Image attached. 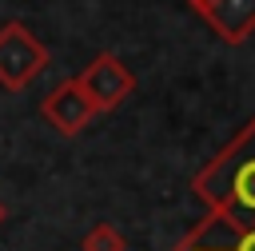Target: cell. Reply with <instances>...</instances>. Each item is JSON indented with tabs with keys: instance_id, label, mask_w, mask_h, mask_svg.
I'll return each mask as SVG.
<instances>
[{
	"instance_id": "7",
	"label": "cell",
	"mask_w": 255,
	"mask_h": 251,
	"mask_svg": "<svg viewBox=\"0 0 255 251\" xmlns=\"http://www.w3.org/2000/svg\"><path fill=\"white\" fill-rule=\"evenodd\" d=\"M80 251H128V239L116 223H96L84 239H80Z\"/></svg>"
},
{
	"instance_id": "9",
	"label": "cell",
	"mask_w": 255,
	"mask_h": 251,
	"mask_svg": "<svg viewBox=\"0 0 255 251\" xmlns=\"http://www.w3.org/2000/svg\"><path fill=\"white\" fill-rule=\"evenodd\" d=\"M187 4H191V8H199V4H203V0H187Z\"/></svg>"
},
{
	"instance_id": "4",
	"label": "cell",
	"mask_w": 255,
	"mask_h": 251,
	"mask_svg": "<svg viewBox=\"0 0 255 251\" xmlns=\"http://www.w3.org/2000/svg\"><path fill=\"white\" fill-rule=\"evenodd\" d=\"M40 112H44V120L60 131V135H80L100 112H96V104L88 100V92L80 88V80L72 76V80H60L48 96H44V104H40Z\"/></svg>"
},
{
	"instance_id": "8",
	"label": "cell",
	"mask_w": 255,
	"mask_h": 251,
	"mask_svg": "<svg viewBox=\"0 0 255 251\" xmlns=\"http://www.w3.org/2000/svg\"><path fill=\"white\" fill-rule=\"evenodd\" d=\"M4 219H8V207H4V203H0V227H4Z\"/></svg>"
},
{
	"instance_id": "2",
	"label": "cell",
	"mask_w": 255,
	"mask_h": 251,
	"mask_svg": "<svg viewBox=\"0 0 255 251\" xmlns=\"http://www.w3.org/2000/svg\"><path fill=\"white\" fill-rule=\"evenodd\" d=\"M44 68H48V44L24 20H8L0 28V88L24 92Z\"/></svg>"
},
{
	"instance_id": "6",
	"label": "cell",
	"mask_w": 255,
	"mask_h": 251,
	"mask_svg": "<svg viewBox=\"0 0 255 251\" xmlns=\"http://www.w3.org/2000/svg\"><path fill=\"white\" fill-rule=\"evenodd\" d=\"M195 12L223 44H243L255 32V0H203Z\"/></svg>"
},
{
	"instance_id": "1",
	"label": "cell",
	"mask_w": 255,
	"mask_h": 251,
	"mask_svg": "<svg viewBox=\"0 0 255 251\" xmlns=\"http://www.w3.org/2000/svg\"><path fill=\"white\" fill-rule=\"evenodd\" d=\"M191 191L207 203V211L231 223H255V116L215 159L195 171Z\"/></svg>"
},
{
	"instance_id": "3",
	"label": "cell",
	"mask_w": 255,
	"mask_h": 251,
	"mask_svg": "<svg viewBox=\"0 0 255 251\" xmlns=\"http://www.w3.org/2000/svg\"><path fill=\"white\" fill-rule=\"evenodd\" d=\"M76 80L88 92V100L96 104V112H112V108H120L135 92V76H131V68L116 52H96Z\"/></svg>"
},
{
	"instance_id": "5",
	"label": "cell",
	"mask_w": 255,
	"mask_h": 251,
	"mask_svg": "<svg viewBox=\"0 0 255 251\" xmlns=\"http://www.w3.org/2000/svg\"><path fill=\"white\" fill-rule=\"evenodd\" d=\"M171 251H255V223H231L207 211V219L195 223Z\"/></svg>"
}]
</instances>
